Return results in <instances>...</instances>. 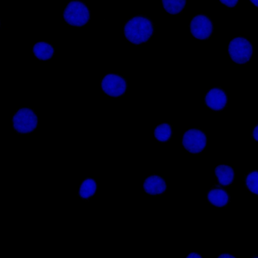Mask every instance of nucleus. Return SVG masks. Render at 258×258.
<instances>
[{
  "mask_svg": "<svg viewBox=\"0 0 258 258\" xmlns=\"http://www.w3.org/2000/svg\"><path fill=\"white\" fill-rule=\"evenodd\" d=\"M191 35L199 41L209 40L214 31V24L207 15L200 14L194 16L189 25Z\"/></svg>",
  "mask_w": 258,
  "mask_h": 258,
  "instance_id": "obj_7",
  "label": "nucleus"
},
{
  "mask_svg": "<svg viewBox=\"0 0 258 258\" xmlns=\"http://www.w3.org/2000/svg\"><path fill=\"white\" fill-rule=\"evenodd\" d=\"M258 171L256 169L249 171L244 177V185L246 189L252 194L257 197Z\"/></svg>",
  "mask_w": 258,
  "mask_h": 258,
  "instance_id": "obj_16",
  "label": "nucleus"
},
{
  "mask_svg": "<svg viewBox=\"0 0 258 258\" xmlns=\"http://www.w3.org/2000/svg\"><path fill=\"white\" fill-rule=\"evenodd\" d=\"M228 52L233 62L243 66L247 64L251 59L254 48L248 40L239 36L233 38L229 43Z\"/></svg>",
  "mask_w": 258,
  "mask_h": 258,
  "instance_id": "obj_4",
  "label": "nucleus"
},
{
  "mask_svg": "<svg viewBox=\"0 0 258 258\" xmlns=\"http://www.w3.org/2000/svg\"><path fill=\"white\" fill-rule=\"evenodd\" d=\"M249 2L256 8H257L258 0H249Z\"/></svg>",
  "mask_w": 258,
  "mask_h": 258,
  "instance_id": "obj_21",
  "label": "nucleus"
},
{
  "mask_svg": "<svg viewBox=\"0 0 258 258\" xmlns=\"http://www.w3.org/2000/svg\"><path fill=\"white\" fill-rule=\"evenodd\" d=\"M239 0H219L220 3L225 7L232 9L235 8L239 3Z\"/></svg>",
  "mask_w": 258,
  "mask_h": 258,
  "instance_id": "obj_17",
  "label": "nucleus"
},
{
  "mask_svg": "<svg viewBox=\"0 0 258 258\" xmlns=\"http://www.w3.org/2000/svg\"><path fill=\"white\" fill-rule=\"evenodd\" d=\"M123 29L126 39L136 46L148 43L155 32L152 21L143 15L131 18L125 23Z\"/></svg>",
  "mask_w": 258,
  "mask_h": 258,
  "instance_id": "obj_1",
  "label": "nucleus"
},
{
  "mask_svg": "<svg viewBox=\"0 0 258 258\" xmlns=\"http://www.w3.org/2000/svg\"><path fill=\"white\" fill-rule=\"evenodd\" d=\"M186 258H202L203 256L197 252L191 251L188 253L185 256Z\"/></svg>",
  "mask_w": 258,
  "mask_h": 258,
  "instance_id": "obj_19",
  "label": "nucleus"
},
{
  "mask_svg": "<svg viewBox=\"0 0 258 258\" xmlns=\"http://www.w3.org/2000/svg\"><path fill=\"white\" fill-rule=\"evenodd\" d=\"M0 27H1V21H0Z\"/></svg>",
  "mask_w": 258,
  "mask_h": 258,
  "instance_id": "obj_22",
  "label": "nucleus"
},
{
  "mask_svg": "<svg viewBox=\"0 0 258 258\" xmlns=\"http://www.w3.org/2000/svg\"><path fill=\"white\" fill-rule=\"evenodd\" d=\"M63 17L68 25L78 28L86 26L92 18L89 8L79 0H72L67 5Z\"/></svg>",
  "mask_w": 258,
  "mask_h": 258,
  "instance_id": "obj_2",
  "label": "nucleus"
},
{
  "mask_svg": "<svg viewBox=\"0 0 258 258\" xmlns=\"http://www.w3.org/2000/svg\"><path fill=\"white\" fill-rule=\"evenodd\" d=\"M173 133L172 126L169 123H161L155 127L154 136L158 142L165 143L170 141Z\"/></svg>",
  "mask_w": 258,
  "mask_h": 258,
  "instance_id": "obj_14",
  "label": "nucleus"
},
{
  "mask_svg": "<svg viewBox=\"0 0 258 258\" xmlns=\"http://www.w3.org/2000/svg\"><path fill=\"white\" fill-rule=\"evenodd\" d=\"M208 203L216 208H222L228 206L230 202V195L225 187L215 183L207 192Z\"/></svg>",
  "mask_w": 258,
  "mask_h": 258,
  "instance_id": "obj_9",
  "label": "nucleus"
},
{
  "mask_svg": "<svg viewBox=\"0 0 258 258\" xmlns=\"http://www.w3.org/2000/svg\"><path fill=\"white\" fill-rule=\"evenodd\" d=\"M12 125L15 131L20 135L33 133L39 125L37 112L30 107H21L14 114Z\"/></svg>",
  "mask_w": 258,
  "mask_h": 258,
  "instance_id": "obj_3",
  "label": "nucleus"
},
{
  "mask_svg": "<svg viewBox=\"0 0 258 258\" xmlns=\"http://www.w3.org/2000/svg\"><path fill=\"white\" fill-rule=\"evenodd\" d=\"M205 106L210 110L220 112L226 108L228 97L225 91L220 87L209 90L204 96Z\"/></svg>",
  "mask_w": 258,
  "mask_h": 258,
  "instance_id": "obj_8",
  "label": "nucleus"
},
{
  "mask_svg": "<svg viewBox=\"0 0 258 258\" xmlns=\"http://www.w3.org/2000/svg\"><path fill=\"white\" fill-rule=\"evenodd\" d=\"M218 258H234L236 256L233 254L228 252H223L217 256Z\"/></svg>",
  "mask_w": 258,
  "mask_h": 258,
  "instance_id": "obj_20",
  "label": "nucleus"
},
{
  "mask_svg": "<svg viewBox=\"0 0 258 258\" xmlns=\"http://www.w3.org/2000/svg\"><path fill=\"white\" fill-rule=\"evenodd\" d=\"M100 85L104 93L113 98L124 96L128 89L127 80L122 76L112 73L106 74L102 79Z\"/></svg>",
  "mask_w": 258,
  "mask_h": 258,
  "instance_id": "obj_5",
  "label": "nucleus"
},
{
  "mask_svg": "<svg viewBox=\"0 0 258 258\" xmlns=\"http://www.w3.org/2000/svg\"><path fill=\"white\" fill-rule=\"evenodd\" d=\"M252 137L254 140V141L257 142L258 140V129H257V124H256L253 127L252 132L251 134Z\"/></svg>",
  "mask_w": 258,
  "mask_h": 258,
  "instance_id": "obj_18",
  "label": "nucleus"
},
{
  "mask_svg": "<svg viewBox=\"0 0 258 258\" xmlns=\"http://www.w3.org/2000/svg\"><path fill=\"white\" fill-rule=\"evenodd\" d=\"M33 54L40 61H49L55 55L56 50L52 44L47 42H39L33 47Z\"/></svg>",
  "mask_w": 258,
  "mask_h": 258,
  "instance_id": "obj_12",
  "label": "nucleus"
},
{
  "mask_svg": "<svg viewBox=\"0 0 258 258\" xmlns=\"http://www.w3.org/2000/svg\"><path fill=\"white\" fill-rule=\"evenodd\" d=\"M215 176L218 183L226 187L233 183L235 176V170L230 165L220 164L215 168Z\"/></svg>",
  "mask_w": 258,
  "mask_h": 258,
  "instance_id": "obj_11",
  "label": "nucleus"
},
{
  "mask_svg": "<svg viewBox=\"0 0 258 258\" xmlns=\"http://www.w3.org/2000/svg\"><path fill=\"white\" fill-rule=\"evenodd\" d=\"M165 11L171 16L182 13L186 5V0H162Z\"/></svg>",
  "mask_w": 258,
  "mask_h": 258,
  "instance_id": "obj_15",
  "label": "nucleus"
},
{
  "mask_svg": "<svg viewBox=\"0 0 258 258\" xmlns=\"http://www.w3.org/2000/svg\"><path fill=\"white\" fill-rule=\"evenodd\" d=\"M143 188L145 192L149 195L154 197L161 196L167 190V182L163 176L153 174L144 180Z\"/></svg>",
  "mask_w": 258,
  "mask_h": 258,
  "instance_id": "obj_10",
  "label": "nucleus"
},
{
  "mask_svg": "<svg viewBox=\"0 0 258 258\" xmlns=\"http://www.w3.org/2000/svg\"><path fill=\"white\" fill-rule=\"evenodd\" d=\"M98 188V183L95 179H85L80 184L78 196L82 200L88 201L96 194Z\"/></svg>",
  "mask_w": 258,
  "mask_h": 258,
  "instance_id": "obj_13",
  "label": "nucleus"
},
{
  "mask_svg": "<svg viewBox=\"0 0 258 258\" xmlns=\"http://www.w3.org/2000/svg\"><path fill=\"white\" fill-rule=\"evenodd\" d=\"M182 145L189 153L199 154L207 147V134L201 129L190 128L184 133Z\"/></svg>",
  "mask_w": 258,
  "mask_h": 258,
  "instance_id": "obj_6",
  "label": "nucleus"
}]
</instances>
